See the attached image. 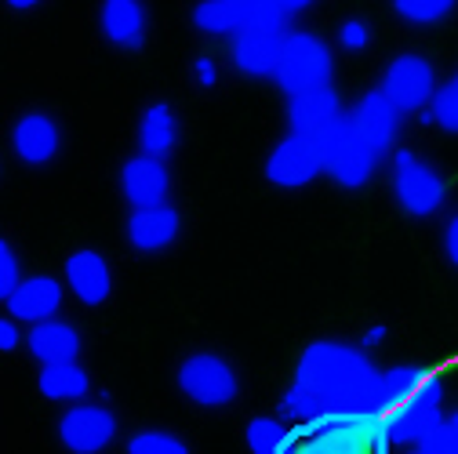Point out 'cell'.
I'll return each mask as SVG.
<instances>
[{"mask_svg": "<svg viewBox=\"0 0 458 454\" xmlns=\"http://www.w3.org/2000/svg\"><path fill=\"white\" fill-rule=\"evenodd\" d=\"M382 374L371 360L342 342H317L302 353L292 389L284 392V415L292 418H320L335 411H360L364 404H378Z\"/></svg>", "mask_w": 458, "mask_h": 454, "instance_id": "6da1fadb", "label": "cell"}, {"mask_svg": "<svg viewBox=\"0 0 458 454\" xmlns=\"http://www.w3.org/2000/svg\"><path fill=\"white\" fill-rule=\"evenodd\" d=\"M280 454H386V436L375 415L335 411L292 429Z\"/></svg>", "mask_w": 458, "mask_h": 454, "instance_id": "7a4b0ae2", "label": "cell"}, {"mask_svg": "<svg viewBox=\"0 0 458 454\" xmlns=\"http://www.w3.org/2000/svg\"><path fill=\"white\" fill-rule=\"evenodd\" d=\"M382 156H386V153L368 142V135L353 124L350 113H346V117H342V124L324 139V172H327L338 186H346V189L364 186V182L375 175V167H378Z\"/></svg>", "mask_w": 458, "mask_h": 454, "instance_id": "3957f363", "label": "cell"}, {"mask_svg": "<svg viewBox=\"0 0 458 454\" xmlns=\"http://www.w3.org/2000/svg\"><path fill=\"white\" fill-rule=\"evenodd\" d=\"M331 73H335L331 47L317 33H302V29L288 33V40H284V55H280V66H276V77H273L284 88V95L324 88V84H331Z\"/></svg>", "mask_w": 458, "mask_h": 454, "instance_id": "277c9868", "label": "cell"}, {"mask_svg": "<svg viewBox=\"0 0 458 454\" xmlns=\"http://www.w3.org/2000/svg\"><path fill=\"white\" fill-rule=\"evenodd\" d=\"M393 197L408 214L429 218L444 207L447 186L433 164H426L422 156H415L408 149H396L393 153Z\"/></svg>", "mask_w": 458, "mask_h": 454, "instance_id": "5b68a950", "label": "cell"}, {"mask_svg": "<svg viewBox=\"0 0 458 454\" xmlns=\"http://www.w3.org/2000/svg\"><path fill=\"white\" fill-rule=\"evenodd\" d=\"M280 0H200L193 8V26L208 37H233L255 22H288Z\"/></svg>", "mask_w": 458, "mask_h": 454, "instance_id": "8992f818", "label": "cell"}, {"mask_svg": "<svg viewBox=\"0 0 458 454\" xmlns=\"http://www.w3.org/2000/svg\"><path fill=\"white\" fill-rule=\"evenodd\" d=\"M324 172V139L288 131L266 160V179L280 189H299Z\"/></svg>", "mask_w": 458, "mask_h": 454, "instance_id": "52a82bcc", "label": "cell"}, {"mask_svg": "<svg viewBox=\"0 0 458 454\" xmlns=\"http://www.w3.org/2000/svg\"><path fill=\"white\" fill-rule=\"evenodd\" d=\"M378 91L400 113H415V109L433 102V95H437V70H433V63L426 59V55L404 51V55H396V59L386 66Z\"/></svg>", "mask_w": 458, "mask_h": 454, "instance_id": "ba28073f", "label": "cell"}, {"mask_svg": "<svg viewBox=\"0 0 458 454\" xmlns=\"http://www.w3.org/2000/svg\"><path fill=\"white\" fill-rule=\"evenodd\" d=\"M288 22H255L229 37V55L233 66L248 77H276L284 40H288Z\"/></svg>", "mask_w": 458, "mask_h": 454, "instance_id": "9c48e42d", "label": "cell"}, {"mask_svg": "<svg viewBox=\"0 0 458 454\" xmlns=\"http://www.w3.org/2000/svg\"><path fill=\"white\" fill-rule=\"evenodd\" d=\"M179 389L200 408H225L237 396V374L222 357L197 353L179 367Z\"/></svg>", "mask_w": 458, "mask_h": 454, "instance_id": "30bf717a", "label": "cell"}, {"mask_svg": "<svg viewBox=\"0 0 458 454\" xmlns=\"http://www.w3.org/2000/svg\"><path fill=\"white\" fill-rule=\"evenodd\" d=\"M12 153L26 167H47L63 153V128L47 109H26L12 124Z\"/></svg>", "mask_w": 458, "mask_h": 454, "instance_id": "8fae6325", "label": "cell"}, {"mask_svg": "<svg viewBox=\"0 0 458 454\" xmlns=\"http://www.w3.org/2000/svg\"><path fill=\"white\" fill-rule=\"evenodd\" d=\"M342 102L331 91V84L324 88H310V91H295L288 95V124L299 135H313V139H327L338 124H342Z\"/></svg>", "mask_w": 458, "mask_h": 454, "instance_id": "7c38bea8", "label": "cell"}, {"mask_svg": "<svg viewBox=\"0 0 458 454\" xmlns=\"http://www.w3.org/2000/svg\"><path fill=\"white\" fill-rule=\"evenodd\" d=\"M59 436L73 454H98L117 436V418L98 404H77L59 418Z\"/></svg>", "mask_w": 458, "mask_h": 454, "instance_id": "4fadbf2b", "label": "cell"}, {"mask_svg": "<svg viewBox=\"0 0 458 454\" xmlns=\"http://www.w3.org/2000/svg\"><path fill=\"white\" fill-rule=\"evenodd\" d=\"M146 29H149L146 0H98V33L106 44L135 51L146 44Z\"/></svg>", "mask_w": 458, "mask_h": 454, "instance_id": "5bb4252c", "label": "cell"}, {"mask_svg": "<svg viewBox=\"0 0 458 454\" xmlns=\"http://www.w3.org/2000/svg\"><path fill=\"white\" fill-rule=\"evenodd\" d=\"M121 193L131 207H153V204H167L171 193V175L160 156L139 153L121 167Z\"/></svg>", "mask_w": 458, "mask_h": 454, "instance_id": "9a60e30c", "label": "cell"}, {"mask_svg": "<svg viewBox=\"0 0 458 454\" xmlns=\"http://www.w3.org/2000/svg\"><path fill=\"white\" fill-rule=\"evenodd\" d=\"M66 283L77 302L84 306H102L113 295V269L106 262V255L81 248L66 258Z\"/></svg>", "mask_w": 458, "mask_h": 454, "instance_id": "2e32d148", "label": "cell"}, {"mask_svg": "<svg viewBox=\"0 0 458 454\" xmlns=\"http://www.w3.org/2000/svg\"><path fill=\"white\" fill-rule=\"evenodd\" d=\"M128 240L135 251L157 255L179 240V211L171 204H153V207H135L128 218Z\"/></svg>", "mask_w": 458, "mask_h": 454, "instance_id": "e0dca14e", "label": "cell"}, {"mask_svg": "<svg viewBox=\"0 0 458 454\" xmlns=\"http://www.w3.org/2000/svg\"><path fill=\"white\" fill-rule=\"evenodd\" d=\"M8 302V313L15 320H26V324H40V320H51L63 306V283L55 276H26L19 280V288L4 298Z\"/></svg>", "mask_w": 458, "mask_h": 454, "instance_id": "ac0fdd59", "label": "cell"}, {"mask_svg": "<svg viewBox=\"0 0 458 454\" xmlns=\"http://www.w3.org/2000/svg\"><path fill=\"white\" fill-rule=\"evenodd\" d=\"M26 349L33 353L37 364H66V360H77V353H81V334L73 324L51 316V320L30 324Z\"/></svg>", "mask_w": 458, "mask_h": 454, "instance_id": "d6986e66", "label": "cell"}, {"mask_svg": "<svg viewBox=\"0 0 458 454\" xmlns=\"http://www.w3.org/2000/svg\"><path fill=\"white\" fill-rule=\"evenodd\" d=\"M350 117H353V124L368 135L371 146H378L382 153H389V146L396 142L400 117H404V113H400V109L375 88V91H368V95L357 102V109L350 113Z\"/></svg>", "mask_w": 458, "mask_h": 454, "instance_id": "ffe728a7", "label": "cell"}, {"mask_svg": "<svg viewBox=\"0 0 458 454\" xmlns=\"http://www.w3.org/2000/svg\"><path fill=\"white\" fill-rule=\"evenodd\" d=\"M37 389H40V396H47V400L77 404L88 396L91 382H88V371L77 360H66V364H40Z\"/></svg>", "mask_w": 458, "mask_h": 454, "instance_id": "44dd1931", "label": "cell"}, {"mask_svg": "<svg viewBox=\"0 0 458 454\" xmlns=\"http://www.w3.org/2000/svg\"><path fill=\"white\" fill-rule=\"evenodd\" d=\"M175 139H179L175 109H171L167 102H153V105H146V109H142V117H139V146H142V153L164 160L171 149H175Z\"/></svg>", "mask_w": 458, "mask_h": 454, "instance_id": "7402d4cb", "label": "cell"}, {"mask_svg": "<svg viewBox=\"0 0 458 454\" xmlns=\"http://www.w3.org/2000/svg\"><path fill=\"white\" fill-rule=\"evenodd\" d=\"M393 8L411 26H429L454 12V0H393Z\"/></svg>", "mask_w": 458, "mask_h": 454, "instance_id": "603a6c76", "label": "cell"}, {"mask_svg": "<svg viewBox=\"0 0 458 454\" xmlns=\"http://www.w3.org/2000/svg\"><path fill=\"white\" fill-rule=\"evenodd\" d=\"M128 454H190V447L167 429H142L128 440Z\"/></svg>", "mask_w": 458, "mask_h": 454, "instance_id": "cb8c5ba5", "label": "cell"}, {"mask_svg": "<svg viewBox=\"0 0 458 454\" xmlns=\"http://www.w3.org/2000/svg\"><path fill=\"white\" fill-rule=\"evenodd\" d=\"M429 121L451 135H458V84L447 80L444 88H437L433 102H429Z\"/></svg>", "mask_w": 458, "mask_h": 454, "instance_id": "d4e9b609", "label": "cell"}, {"mask_svg": "<svg viewBox=\"0 0 458 454\" xmlns=\"http://www.w3.org/2000/svg\"><path fill=\"white\" fill-rule=\"evenodd\" d=\"M284 440H288V433H284L280 422H273V418H255L248 425V447H251V454H280Z\"/></svg>", "mask_w": 458, "mask_h": 454, "instance_id": "484cf974", "label": "cell"}, {"mask_svg": "<svg viewBox=\"0 0 458 454\" xmlns=\"http://www.w3.org/2000/svg\"><path fill=\"white\" fill-rule=\"evenodd\" d=\"M335 40L342 51H364L371 44V26L364 19H342L335 29Z\"/></svg>", "mask_w": 458, "mask_h": 454, "instance_id": "4316f807", "label": "cell"}, {"mask_svg": "<svg viewBox=\"0 0 458 454\" xmlns=\"http://www.w3.org/2000/svg\"><path fill=\"white\" fill-rule=\"evenodd\" d=\"M15 288H19V255L4 240V244H0V298H8Z\"/></svg>", "mask_w": 458, "mask_h": 454, "instance_id": "83f0119b", "label": "cell"}, {"mask_svg": "<svg viewBox=\"0 0 458 454\" xmlns=\"http://www.w3.org/2000/svg\"><path fill=\"white\" fill-rule=\"evenodd\" d=\"M193 77H197L200 88H215V80H218V66H215L211 55H200V59H193Z\"/></svg>", "mask_w": 458, "mask_h": 454, "instance_id": "f1b7e54d", "label": "cell"}, {"mask_svg": "<svg viewBox=\"0 0 458 454\" xmlns=\"http://www.w3.org/2000/svg\"><path fill=\"white\" fill-rule=\"evenodd\" d=\"M444 255H447V262L458 269V214L444 225Z\"/></svg>", "mask_w": 458, "mask_h": 454, "instance_id": "f546056e", "label": "cell"}, {"mask_svg": "<svg viewBox=\"0 0 458 454\" xmlns=\"http://www.w3.org/2000/svg\"><path fill=\"white\" fill-rule=\"evenodd\" d=\"M0 349L4 353H15L19 349V327H15V316H8L0 324Z\"/></svg>", "mask_w": 458, "mask_h": 454, "instance_id": "4dcf8cb0", "label": "cell"}, {"mask_svg": "<svg viewBox=\"0 0 458 454\" xmlns=\"http://www.w3.org/2000/svg\"><path fill=\"white\" fill-rule=\"evenodd\" d=\"M40 4H44V0H4V8H8V12H19V15H22V12H33V8H40Z\"/></svg>", "mask_w": 458, "mask_h": 454, "instance_id": "1f68e13d", "label": "cell"}, {"mask_svg": "<svg viewBox=\"0 0 458 454\" xmlns=\"http://www.w3.org/2000/svg\"><path fill=\"white\" fill-rule=\"evenodd\" d=\"M447 433H451V440L458 443V411H454V415L447 418Z\"/></svg>", "mask_w": 458, "mask_h": 454, "instance_id": "d6a6232c", "label": "cell"}, {"mask_svg": "<svg viewBox=\"0 0 458 454\" xmlns=\"http://www.w3.org/2000/svg\"><path fill=\"white\" fill-rule=\"evenodd\" d=\"M451 80H454V84H458V70H454V77H451Z\"/></svg>", "mask_w": 458, "mask_h": 454, "instance_id": "836d02e7", "label": "cell"}, {"mask_svg": "<svg viewBox=\"0 0 458 454\" xmlns=\"http://www.w3.org/2000/svg\"><path fill=\"white\" fill-rule=\"evenodd\" d=\"M419 454H429V450H422V447H419Z\"/></svg>", "mask_w": 458, "mask_h": 454, "instance_id": "e575fe53", "label": "cell"}]
</instances>
